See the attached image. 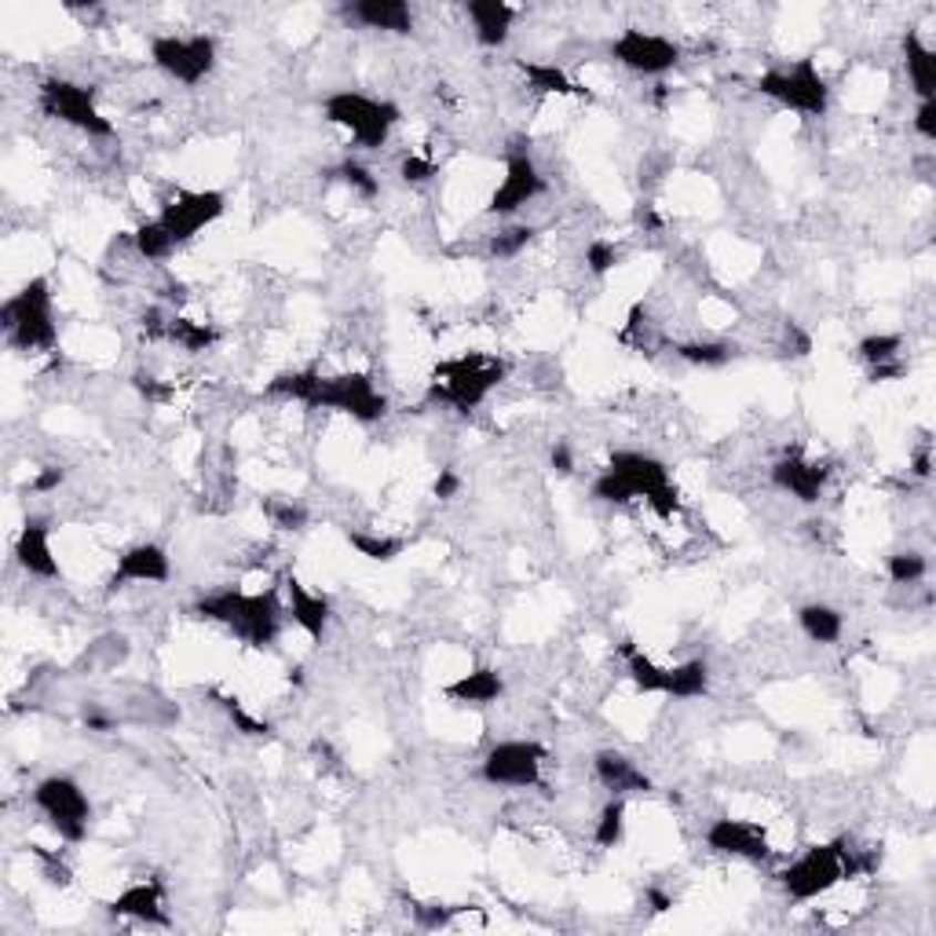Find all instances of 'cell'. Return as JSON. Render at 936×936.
I'll return each instance as SVG.
<instances>
[{"label": "cell", "mask_w": 936, "mask_h": 936, "mask_svg": "<svg viewBox=\"0 0 936 936\" xmlns=\"http://www.w3.org/2000/svg\"><path fill=\"white\" fill-rule=\"evenodd\" d=\"M271 399H290L308 406V410H333L347 414L358 425H374L388 414V399L377 392V384L366 374H337L322 377L319 370H297V374H279L268 384Z\"/></svg>", "instance_id": "1"}, {"label": "cell", "mask_w": 936, "mask_h": 936, "mask_svg": "<svg viewBox=\"0 0 936 936\" xmlns=\"http://www.w3.org/2000/svg\"><path fill=\"white\" fill-rule=\"evenodd\" d=\"M190 611L206 622H220L223 630H231L238 641L257 647V652H268V647L279 641L282 615H285L279 590H263V593L216 590V593L198 596Z\"/></svg>", "instance_id": "2"}, {"label": "cell", "mask_w": 936, "mask_h": 936, "mask_svg": "<svg viewBox=\"0 0 936 936\" xmlns=\"http://www.w3.org/2000/svg\"><path fill=\"white\" fill-rule=\"evenodd\" d=\"M878 863H882V852L860 856V849H849L845 838H838V842L812 845L805 856L779 871V885H783V893L794 899V904H809V899H820L823 893H831L838 882L856 878L863 871H874Z\"/></svg>", "instance_id": "3"}, {"label": "cell", "mask_w": 936, "mask_h": 936, "mask_svg": "<svg viewBox=\"0 0 936 936\" xmlns=\"http://www.w3.org/2000/svg\"><path fill=\"white\" fill-rule=\"evenodd\" d=\"M506 377H509L506 358L479 355V352L458 355L436 366V374H431V384H428V399L450 406V410H458V414H472L490 399V392H495Z\"/></svg>", "instance_id": "4"}, {"label": "cell", "mask_w": 936, "mask_h": 936, "mask_svg": "<svg viewBox=\"0 0 936 936\" xmlns=\"http://www.w3.org/2000/svg\"><path fill=\"white\" fill-rule=\"evenodd\" d=\"M0 326H4V337L15 352H52L59 341V326L52 311V285H48L44 274L30 279L19 293H11L0 304Z\"/></svg>", "instance_id": "5"}, {"label": "cell", "mask_w": 936, "mask_h": 936, "mask_svg": "<svg viewBox=\"0 0 936 936\" xmlns=\"http://www.w3.org/2000/svg\"><path fill=\"white\" fill-rule=\"evenodd\" d=\"M322 117L344 128L363 150H381L392 139V128L403 122V111L392 100H374V95L341 89L322 100Z\"/></svg>", "instance_id": "6"}, {"label": "cell", "mask_w": 936, "mask_h": 936, "mask_svg": "<svg viewBox=\"0 0 936 936\" xmlns=\"http://www.w3.org/2000/svg\"><path fill=\"white\" fill-rule=\"evenodd\" d=\"M33 805L48 820V826L59 834V842L81 845L89 838L92 823V801L81 790L74 776H48L33 787Z\"/></svg>", "instance_id": "7"}, {"label": "cell", "mask_w": 936, "mask_h": 936, "mask_svg": "<svg viewBox=\"0 0 936 936\" xmlns=\"http://www.w3.org/2000/svg\"><path fill=\"white\" fill-rule=\"evenodd\" d=\"M758 92L805 117H823L826 106H831V89H826L820 66L812 59H798L790 66L768 70V74L758 77Z\"/></svg>", "instance_id": "8"}, {"label": "cell", "mask_w": 936, "mask_h": 936, "mask_svg": "<svg viewBox=\"0 0 936 936\" xmlns=\"http://www.w3.org/2000/svg\"><path fill=\"white\" fill-rule=\"evenodd\" d=\"M615 472L633 487V495L647 501V509L663 520H674L680 509V495L674 487V476H669L666 461H658L655 454L644 450H615L611 454V465Z\"/></svg>", "instance_id": "9"}, {"label": "cell", "mask_w": 936, "mask_h": 936, "mask_svg": "<svg viewBox=\"0 0 936 936\" xmlns=\"http://www.w3.org/2000/svg\"><path fill=\"white\" fill-rule=\"evenodd\" d=\"M41 111L55 122H63L70 128L85 132L92 139H111L114 136V122L103 117V111L95 106V92L85 85H74V81L52 77L41 85Z\"/></svg>", "instance_id": "10"}, {"label": "cell", "mask_w": 936, "mask_h": 936, "mask_svg": "<svg viewBox=\"0 0 936 936\" xmlns=\"http://www.w3.org/2000/svg\"><path fill=\"white\" fill-rule=\"evenodd\" d=\"M150 59L179 85H201L216 66V38L212 33H190V38L162 33L150 41Z\"/></svg>", "instance_id": "11"}, {"label": "cell", "mask_w": 936, "mask_h": 936, "mask_svg": "<svg viewBox=\"0 0 936 936\" xmlns=\"http://www.w3.org/2000/svg\"><path fill=\"white\" fill-rule=\"evenodd\" d=\"M542 765H545V747L534 739H506L495 742L483 758V779L490 787H512V790H527L538 787L542 779Z\"/></svg>", "instance_id": "12"}, {"label": "cell", "mask_w": 936, "mask_h": 936, "mask_svg": "<svg viewBox=\"0 0 936 936\" xmlns=\"http://www.w3.org/2000/svg\"><path fill=\"white\" fill-rule=\"evenodd\" d=\"M611 59L641 77H663L669 70H677L680 44L663 38V33H647V30L630 27L611 41Z\"/></svg>", "instance_id": "13"}, {"label": "cell", "mask_w": 936, "mask_h": 936, "mask_svg": "<svg viewBox=\"0 0 936 936\" xmlns=\"http://www.w3.org/2000/svg\"><path fill=\"white\" fill-rule=\"evenodd\" d=\"M227 209L223 190H179V195L162 209V227L173 235L176 246L190 242L195 235L206 231L209 223H216Z\"/></svg>", "instance_id": "14"}, {"label": "cell", "mask_w": 936, "mask_h": 936, "mask_svg": "<svg viewBox=\"0 0 936 936\" xmlns=\"http://www.w3.org/2000/svg\"><path fill=\"white\" fill-rule=\"evenodd\" d=\"M542 195H545V176L534 165L531 150H509L506 176H501V184L495 187V195L487 198V212L490 216H512Z\"/></svg>", "instance_id": "15"}, {"label": "cell", "mask_w": 936, "mask_h": 936, "mask_svg": "<svg viewBox=\"0 0 936 936\" xmlns=\"http://www.w3.org/2000/svg\"><path fill=\"white\" fill-rule=\"evenodd\" d=\"M706 845L714 852H721V856L750 860V863H765L772 856V845H768L761 826L747 823V820H731V815H721V820H714L706 826Z\"/></svg>", "instance_id": "16"}, {"label": "cell", "mask_w": 936, "mask_h": 936, "mask_svg": "<svg viewBox=\"0 0 936 936\" xmlns=\"http://www.w3.org/2000/svg\"><path fill=\"white\" fill-rule=\"evenodd\" d=\"M826 479H831V468L820 465V461L801 458V454H787L783 461L772 465L776 490H783V495L798 498L801 506H815V501L823 498Z\"/></svg>", "instance_id": "17"}, {"label": "cell", "mask_w": 936, "mask_h": 936, "mask_svg": "<svg viewBox=\"0 0 936 936\" xmlns=\"http://www.w3.org/2000/svg\"><path fill=\"white\" fill-rule=\"evenodd\" d=\"M173 579V560L162 545L143 542L132 545L117 557V568L111 574V590H122L125 582H147V585H165Z\"/></svg>", "instance_id": "18"}, {"label": "cell", "mask_w": 936, "mask_h": 936, "mask_svg": "<svg viewBox=\"0 0 936 936\" xmlns=\"http://www.w3.org/2000/svg\"><path fill=\"white\" fill-rule=\"evenodd\" d=\"M593 772L600 779V787L611 790V798H630V794H647V790H655L652 776L618 750H600L593 758Z\"/></svg>", "instance_id": "19"}, {"label": "cell", "mask_w": 936, "mask_h": 936, "mask_svg": "<svg viewBox=\"0 0 936 936\" xmlns=\"http://www.w3.org/2000/svg\"><path fill=\"white\" fill-rule=\"evenodd\" d=\"M285 596H290V604H285V615H290L311 641L322 644V637H326V626H330V611H333L330 596L326 593H311L308 585L297 579V574H285Z\"/></svg>", "instance_id": "20"}, {"label": "cell", "mask_w": 936, "mask_h": 936, "mask_svg": "<svg viewBox=\"0 0 936 936\" xmlns=\"http://www.w3.org/2000/svg\"><path fill=\"white\" fill-rule=\"evenodd\" d=\"M15 560L19 568L33 574V579H59V560L52 553V531L41 516L22 523L19 542H15Z\"/></svg>", "instance_id": "21"}, {"label": "cell", "mask_w": 936, "mask_h": 936, "mask_svg": "<svg viewBox=\"0 0 936 936\" xmlns=\"http://www.w3.org/2000/svg\"><path fill=\"white\" fill-rule=\"evenodd\" d=\"M106 907H111V915H117V918H136V922H147V926H169L162 882H136V885H128V890L117 893Z\"/></svg>", "instance_id": "22"}, {"label": "cell", "mask_w": 936, "mask_h": 936, "mask_svg": "<svg viewBox=\"0 0 936 936\" xmlns=\"http://www.w3.org/2000/svg\"><path fill=\"white\" fill-rule=\"evenodd\" d=\"M347 19H355L366 30H384V33H414V8L406 0H355L344 8Z\"/></svg>", "instance_id": "23"}, {"label": "cell", "mask_w": 936, "mask_h": 936, "mask_svg": "<svg viewBox=\"0 0 936 936\" xmlns=\"http://www.w3.org/2000/svg\"><path fill=\"white\" fill-rule=\"evenodd\" d=\"M465 15L472 22L476 41L483 48H501L509 41L512 22H516V8L506 4V0H468Z\"/></svg>", "instance_id": "24"}, {"label": "cell", "mask_w": 936, "mask_h": 936, "mask_svg": "<svg viewBox=\"0 0 936 936\" xmlns=\"http://www.w3.org/2000/svg\"><path fill=\"white\" fill-rule=\"evenodd\" d=\"M443 695H447L450 703H461V706H490L506 695V677L490 666H479V669H472V674H465L454 684H447Z\"/></svg>", "instance_id": "25"}, {"label": "cell", "mask_w": 936, "mask_h": 936, "mask_svg": "<svg viewBox=\"0 0 936 936\" xmlns=\"http://www.w3.org/2000/svg\"><path fill=\"white\" fill-rule=\"evenodd\" d=\"M618 655L626 658V674H630V680L637 684L641 691L666 695V699H669V688H674V666H658L655 658H647L633 641H622Z\"/></svg>", "instance_id": "26"}, {"label": "cell", "mask_w": 936, "mask_h": 936, "mask_svg": "<svg viewBox=\"0 0 936 936\" xmlns=\"http://www.w3.org/2000/svg\"><path fill=\"white\" fill-rule=\"evenodd\" d=\"M899 44H904V63H907L911 85H915L922 103H929L936 95V55H933V48L922 44V38L915 30H907Z\"/></svg>", "instance_id": "27"}, {"label": "cell", "mask_w": 936, "mask_h": 936, "mask_svg": "<svg viewBox=\"0 0 936 936\" xmlns=\"http://www.w3.org/2000/svg\"><path fill=\"white\" fill-rule=\"evenodd\" d=\"M798 626L812 644H838L842 641L845 618L831 604H805L798 611Z\"/></svg>", "instance_id": "28"}, {"label": "cell", "mask_w": 936, "mask_h": 936, "mask_svg": "<svg viewBox=\"0 0 936 936\" xmlns=\"http://www.w3.org/2000/svg\"><path fill=\"white\" fill-rule=\"evenodd\" d=\"M523 77L531 81L534 92H549V95H590L579 81L568 77V70H560L557 63H520Z\"/></svg>", "instance_id": "29"}, {"label": "cell", "mask_w": 936, "mask_h": 936, "mask_svg": "<svg viewBox=\"0 0 936 936\" xmlns=\"http://www.w3.org/2000/svg\"><path fill=\"white\" fill-rule=\"evenodd\" d=\"M165 337H169L173 344H179L184 352L190 355H198V352H209V347L220 341V333H216L212 326H206V322H195V319H179L173 315L169 322H165Z\"/></svg>", "instance_id": "30"}, {"label": "cell", "mask_w": 936, "mask_h": 936, "mask_svg": "<svg viewBox=\"0 0 936 936\" xmlns=\"http://www.w3.org/2000/svg\"><path fill=\"white\" fill-rule=\"evenodd\" d=\"M677 355H680L688 366L721 370V366H728L731 358L739 355V347L731 344V341H688V344H677Z\"/></svg>", "instance_id": "31"}, {"label": "cell", "mask_w": 936, "mask_h": 936, "mask_svg": "<svg viewBox=\"0 0 936 936\" xmlns=\"http://www.w3.org/2000/svg\"><path fill=\"white\" fill-rule=\"evenodd\" d=\"M132 246H136V253L147 260V263H162V260H169L176 253V242H173V235L165 231L162 220H147V223H139L136 231H132Z\"/></svg>", "instance_id": "32"}, {"label": "cell", "mask_w": 936, "mask_h": 936, "mask_svg": "<svg viewBox=\"0 0 936 936\" xmlns=\"http://www.w3.org/2000/svg\"><path fill=\"white\" fill-rule=\"evenodd\" d=\"M706 691H710V666H706V658H688V663L674 666L669 699H699Z\"/></svg>", "instance_id": "33"}, {"label": "cell", "mask_w": 936, "mask_h": 936, "mask_svg": "<svg viewBox=\"0 0 936 936\" xmlns=\"http://www.w3.org/2000/svg\"><path fill=\"white\" fill-rule=\"evenodd\" d=\"M622 838H626V798H611L596 815L593 842L596 849H618Z\"/></svg>", "instance_id": "34"}, {"label": "cell", "mask_w": 936, "mask_h": 936, "mask_svg": "<svg viewBox=\"0 0 936 936\" xmlns=\"http://www.w3.org/2000/svg\"><path fill=\"white\" fill-rule=\"evenodd\" d=\"M347 545H352L358 557H366L374 563H392L395 557H403V549H406L403 538L370 534V531H347Z\"/></svg>", "instance_id": "35"}, {"label": "cell", "mask_w": 936, "mask_h": 936, "mask_svg": "<svg viewBox=\"0 0 936 936\" xmlns=\"http://www.w3.org/2000/svg\"><path fill=\"white\" fill-rule=\"evenodd\" d=\"M534 227L531 223H512V227H501V231H495V238H490V257L495 260H516L523 253L527 246L534 242Z\"/></svg>", "instance_id": "36"}, {"label": "cell", "mask_w": 936, "mask_h": 936, "mask_svg": "<svg viewBox=\"0 0 936 936\" xmlns=\"http://www.w3.org/2000/svg\"><path fill=\"white\" fill-rule=\"evenodd\" d=\"M333 179H341L344 187H352L363 201H374L381 195V179L370 173L363 162H355V158L341 162L337 169H333Z\"/></svg>", "instance_id": "37"}, {"label": "cell", "mask_w": 936, "mask_h": 936, "mask_svg": "<svg viewBox=\"0 0 936 936\" xmlns=\"http://www.w3.org/2000/svg\"><path fill=\"white\" fill-rule=\"evenodd\" d=\"M590 495H593L596 501H604V506H630V501H637L633 487L615 472V468H604V472L593 479V490H590Z\"/></svg>", "instance_id": "38"}, {"label": "cell", "mask_w": 936, "mask_h": 936, "mask_svg": "<svg viewBox=\"0 0 936 936\" xmlns=\"http://www.w3.org/2000/svg\"><path fill=\"white\" fill-rule=\"evenodd\" d=\"M899 347H904V337H899V333H871V337L860 341L856 352L867 366H882V363H893V358L899 355Z\"/></svg>", "instance_id": "39"}, {"label": "cell", "mask_w": 936, "mask_h": 936, "mask_svg": "<svg viewBox=\"0 0 936 936\" xmlns=\"http://www.w3.org/2000/svg\"><path fill=\"white\" fill-rule=\"evenodd\" d=\"M263 512L271 516V523L279 527V531H304V527H308V509L300 506V501H293V498L263 501Z\"/></svg>", "instance_id": "40"}, {"label": "cell", "mask_w": 936, "mask_h": 936, "mask_svg": "<svg viewBox=\"0 0 936 936\" xmlns=\"http://www.w3.org/2000/svg\"><path fill=\"white\" fill-rule=\"evenodd\" d=\"M929 574V563L922 553H893L890 557V582L893 585H918Z\"/></svg>", "instance_id": "41"}, {"label": "cell", "mask_w": 936, "mask_h": 936, "mask_svg": "<svg viewBox=\"0 0 936 936\" xmlns=\"http://www.w3.org/2000/svg\"><path fill=\"white\" fill-rule=\"evenodd\" d=\"M618 246L615 242H607V238H593L590 246H585V268H590V274H596V279H604V274H611L618 268Z\"/></svg>", "instance_id": "42"}, {"label": "cell", "mask_w": 936, "mask_h": 936, "mask_svg": "<svg viewBox=\"0 0 936 936\" xmlns=\"http://www.w3.org/2000/svg\"><path fill=\"white\" fill-rule=\"evenodd\" d=\"M212 699L223 706L227 717H231V725L242 731V736H271V725L260 721V717H253V714H246L238 699H227V695H216V691H212Z\"/></svg>", "instance_id": "43"}, {"label": "cell", "mask_w": 936, "mask_h": 936, "mask_svg": "<svg viewBox=\"0 0 936 936\" xmlns=\"http://www.w3.org/2000/svg\"><path fill=\"white\" fill-rule=\"evenodd\" d=\"M468 907H414V918L417 926L425 929H447L454 926V918H461Z\"/></svg>", "instance_id": "44"}, {"label": "cell", "mask_w": 936, "mask_h": 936, "mask_svg": "<svg viewBox=\"0 0 936 936\" xmlns=\"http://www.w3.org/2000/svg\"><path fill=\"white\" fill-rule=\"evenodd\" d=\"M399 176H403V184H410V187H425L428 179L436 176V162L417 158V154H410V158H403Z\"/></svg>", "instance_id": "45"}, {"label": "cell", "mask_w": 936, "mask_h": 936, "mask_svg": "<svg viewBox=\"0 0 936 936\" xmlns=\"http://www.w3.org/2000/svg\"><path fill=\"white\" fill-rule=\"evenodd\" d=\"M915 132L922 139H936V100L929 103H918V111H915Z\"/></svg>", "instance_id": "46"}, {"label": "cell", "mask_w": 936, "mask_h": 936, "mask_svg": "<svg viewBox=\"0 0 936 936\" xmlns=\"http://www.w3.org/2000/svg\"><path fill=\"white\" fill-rule=\"evenodd\" d=\"M436 498H443V501H450V498H458V490H461V479H458V472H450V468H439V476H436Z\"/></svg>", "instance_id": "47"}, {"label": "cell", "mask_w": 936, "mask_h": 936, "mask_svg": "<svg viewBox=\"0 0 936 936\" xmlns=\"http://www.w3.org/2000/svg\"><path fill=\"white\" fill-rule=\"evenodd\" d=\"M549 461H553V468H557L560 476H571V472H574V454H571L568 443H557L553 454H549Z\"/></svg>", "instance_id": "48"}, {"label": "cell", "mask_w": 936, "mask_h": 936, "mask_svg": "<svg viewBox=\"0 0 936 936\" xmlns=\"http://www.w3.org/2000/svg\"><path fill=\"white\" fill-rule=\"evenodd\" d=\"M59 483H63V468H44V472L33 479V490H38V495H48V490H55Z\"/></svg>", "instance_id": "49"}, {"label": "cell", "mask_w": 936, "mask_h": 936, "mask_svg": "<svg viewBox=\"0 0 936 936\" xmlns=\"http://www.w3.org/2000/svg\"><path fill=\"white\" fill-rule=\"evenodd\" d=\"M893 377H904V363H882V366H871V381L882 384V381H893Z\"/></svg>", "instance_id": "50"}, {"label": "cell", "mask_w": 936, "mask_h": 936, "mask_svg": "<svg viewBox=\"0 0 936 936\" xmlns=\"http://www.w3.org/2000/svg\"><path fill=\"white\" fill-rule=\"evenodd\" d=\"M644 896H647V904H652V911H655V915H663V911H669V907H674V896H669V893H663V890H655V885H652V890H647Z\"/></svg>", "instance_id": "51"}, {"label": "cell", "mask_w": 936, "mask_h": 936, "mask_svg": "<svg viewBox=\"0 0 936 936\" xmlns=\"http://www.w3.org/2000/svg\"><path fill=\"white\" fill-rule=\"evenodd\" d=\"M136 388L147 395V399H165V395H169V388H158V384H154V377H136Z\"/></svg>", "instance_id": "52"}, {"label": "cell", "mask_w": 936, "mask_h": 936, "mask_svg": "<svg viewBox=\"0 0 936 936\" xmlns=\"http://www.w3.org/2000/svg\"><path fill=\"white\" fill-rule=\"evenodd\" d=\"M85 728H92V731H111L114 728V717H103V714H85Z\"/></svg>", "instance_id": "53"}, {"label": "cell", "mask_w": 936, "mask_h": 936, "mask_svg": "<svg viewBox=\"0 0 936 936\" xmlns=\"http://www.w3.org/2000/svg\"><path fill=\"white\" fill-rule=\"evenodd\" d=\"M915 476H922V479L929 476V447H922V450L915 454Z\"/></svg>", "instance_id": "54"}, {"label": "cell", "mask_w": 936, "mask_h": 936, "mask_svg": "<svg viewBox=\"0 0 936 936\" xmlns=\"http://www.w3.org/2000/svg\"><path fill=\"white\" fill-rule=\"evenodd\" d=\"M290 680H293V684H304V669H290Z\"/></svg>", "instance_id": "55"}]
</instances>
